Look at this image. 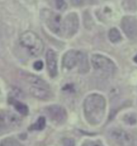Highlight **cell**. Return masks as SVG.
<instances>
[{"instance_id": "1", "label": "cell", "mask_w": 137, "mask_h": 146, "mask_svg": "<svg viewBox=\"0 0 137 146\" xmlns=\"http://www.w3.org/2000/svg\"><path fill=\"white\" fill-rule=\"evenodd\" d=\"M106 102L99 94L87 96L83 103V110L86 120L92 125H96L103 121L105 114Z\"/></svg>"}, {"instance_id": "2", "label": "cell", "mask_w": 137, "mask_h": 146, "mask_svg": "<svg viewBox=\"0 0 137 146\" xmlns=\"http://www.w3.org/2000/svg\"><path fill=\"white\" fill-rule=\"evenodd\" d=\"M20 44L25 47L34 57L40 55L44 50L43 40L35 32L28 31L24 32L19 37Z\"/></svg>"}, {"instance_id": "3", "label": "cell", "mask_w": 137, "mask_h": 146, "mask_svg": "<svg viewBox=\"0 0 137 146\" xmlns=\"http://www.w3.org/2000/svg\"><path fill=\"white\" fill-rule=\"evenodd\" d=\"M21 125L20 118L10 111L0 112V134L16 129Z\"/></svg>"}, {"instance_id": "4", "label": "cell", "mask_w": 137, "mask_h": 146, "mask_svg": "<svg viewBox=\"0 0 137 146\" xmlns=\"http://www.w3.org/2000/svg\"><path fill=\"white\" fill-rule=\"evenodd\" d=\"M41 18L53 33L57 35L61 34L62 19L60 15L48 9H44L41 11Z\"/></svg>"}, {"instance_id": "5", "label": "cell", "mask_w": 137, "mask_h": 146, "mask_svg": "<svg viewBox=\"0 0 137 146\" xmlns=\"http://www.w3.org/2000/svg\"><path fill=\"white\" fill-rule=\"evenodd\" d=\"M91 62L95 70L107 75H112L116 72V66L109 58L100 54H95L91 58Z\"/></svg>"}, {"instance_id": "6", "label": "cell", "mask_w": 137, "mask_h": 146, "mask_svg": "<svg viewBox=\"0 0 137 146\" xmlns=\"http://www.w3.org/2000/svg\"><path fill=\"white\" fill-rule=\"evenodd\" d=\"M79 29V18L75 13H71L62 22L61 34L66 38H71L75 35Z\"/></svg>"}, {"instance_id": "7", "label": "cell", "mask_w": 137, "mask_h": 146, "mask_svg": "<svg viewBox=\"0 0 137 146\" xmlns=\"http://www.w3.org/2000/svg\"><path fill=\"white\" fill-rule=\"evenodd\" d=\"M110 136L119 145L135 146V139L129 133L120 129H113L110 132Z\"/></svg>"}, {"instance_id": "8", "label": "cell", "mask_w": 137, "mask_h": 146, "mask_svg": "<svg viewBox=\"0 0 137 146\" xmlns=\"http://www.w3.org/2000/svg\"><path fill=\"white\" fill-rule=\"evenodd\" d=\"M121 27L129 38L134 39L137 37V21L134 17H124L121 21Z\"/></svg>"}, {"instance_id": "9", "label": "cell", "mask_w": 137, "mask_h": 146, "mask_svg": "<svg viewBox=\"0 0 137 146\" xmlns=\"http://www.w3.org/2000/svg\"><path fill=\"white\" fill-rule=\"evenodd\" d=\"M46 111L51 120L58 124L63 123L67 119V112L64 108L60 106H57V105L50 106L46 108Z\"/></svg>"}, {"instance_id": "10", "label": "cell", "mask_w": 137, "mask_h": 146, "mask_svg": "<svg viewBox=\"0 0 137 146\" xmlns=\"http://www.w3.org/2000/svg\"><path fill=\"white\" fill-rule=\"evenodd\" d=\"M81 52L71 50L67 51L63 58V66L67 69H72L78 66Z\"/></svg>"}, {"instance_id": "11", "label": "cell", "mask_w": 137, "mask_h": 146, "mask_svg": "<svg viewBox=\"0 0 137 146\" xmlns=\"http://www.w3.org/2000/svg\"><path fill=\"white\" fill-rule=\"evenodd\" d=\"M46 61L48 73L51 78H55L58 74V65H57V55L52 50H48L46 54Z\"/></svg>"}, {"instance_id": "12", "label": "cell", "mask_w": 137, "mask_h": 146, "mask_svg": "<svg viewBox=\"0 0 137 146\" xmlns=\"http://www.w3.org/2000/svg\"><path fill=\"white\" fill-rule=\"evenodd\" d=\"M31 94L40 100H48L51 97V92L47 88L32 86L30 89Z\"/></svg>"}, {"instance_id": "13", "label": "cell", "mask_w": 137, "mask_h": 146, "mask_svg": "<svg viewBox=\"0 0 137 146\" xmlns=\"http://www.w3.org/2000/svg\"><path fill=\"white\" fill-rule=\"evenodd\" d=\"M9 102L11 103V104H12L13 106L15 107V109L16 110L18 111L19 113H21V114L27 115L28 113V112H29L28 107L25 104H24V103L17 101L16 99L13 98H9Z\"/></svg>"}, {"instance_id": "14", "label": "cell", "mask_w": 137, "mask_h": 146, "mask_svg": "<svg viewBox=\"0 0 137 146\" xmlns=\"http://www.w3.org/2000/svg\"><path fill=\"white\" fill-rule=\"evenodd\" d=\"M79 72L81 74H86L89 70V64H88V60L87 57L85 54L81 52V55L79 62Z\"/></svg>"}, {"instance_id": "15", "label": "cell", "mask_w": 137, "mask_h": 146, "mask_svg": "<svg viewBox=\"0 0 137 146\" xmlns=\"http://www.w3.org/2000/svg\"><path fill=\"white\" fill-rule=\"evenodd\" d=\"M27 81L32 85V86L43 87V88H47L49 89V86L46 82H44L41 78H39L38 77L32 76V75H28L27 77Z\"/></svg>"}, {"instance_id": "16", "label": "cell", "mask_w": 137, "mask_h": 146, "mask_svg": "<svg viewBox=\"0 0 137 146\" xmlns=\"http://www.w3.org/2000/svg\"><path fill=\"white\" fill-rule=\"evenodd\" d=\"M46 125V119L44 117H40L35 124L29 127V130H43Z\"/></svg>"}, {"instance_id": "17", "label": "cell", "mask_w": 137, "mask_h": 146, "mask_svg": "<svg viewBox=\"0 0 137 146\" xmlns=\"http://www.w3.org/2000/svg\"><path fill=\"white\" fill-rule=\"evenodd\" d=\"M108 37L111 42H118L121 40L122 37L120 35V33L119 32L116 28H111L109 31Z\"/></svg>"}, {"instance_id": "18", "label": "cell", "mask_w": 137, "mask_h": 146, "mask_svg": "<svg viewBox=\"0 0 137 146\" xmlns=\"http://www.w3.org/2000/svg\"><path fill=\"white\" fill-rule=\"evenodd\" d=\"M0 146H24L19 141H18L16 139L12 138V137H7V138L3 139L1 143Z\"/></svg>"}, {"instance_id": "19", "label": "cell", "mask_w": 137, "mask_h": 146, "mask_svg": "<svg viewBox=\"0 0 137 146\" xmlns=\"http://www.w3.org/2000/svg\"><path fill=\"white\" fill-rule=\"evenodd\" d=\"M63 146H75V141L73 139L64 138L63 140Z\"/></svg>"}, {"instance_id": "20", "label": "cell", "mask_w": 137, "mask_h": 146, "mask_svg": "<svg viewBox=\"0 0 137 146\" xmlns=\"http://www.w3.org/2000/svg\"><path fill=\"white\" fill-rule=\"evenodd\" d=\"M33 66H34V69L36 70H41L43 67V62L42 61H37L34 63Z\"/></svg>"}, {"instance_id": "21", "label": "cell", "mask_w": 137, "mask_h": 146, "mask_svg": "<svg viewBox=\"0 0 137 146\" xmlns=\"http://www.w3.org/2000/svg\"><path fill=\"white\" fill-rule=\"evenodd\" d=\"M82 146H103L99 141H87Z\"/></svg>"}, {"instance_id": "22", "label": "cell", "mask_w": 137, "mask_h": 146, "mask_svg": "<svg viewBox=\"0 0 137 146\" xmlns=\"http://www.w3.org/2000/svg\"><path fill=\"white\" fill-rule=\"evenodd\" d=\"M56 7L58 9H63L65 6V1L64 0H55Z\"/></svg>"}, {"instance_id": "23", "label": "cell", "mask_w": 137, "mask_h": 146, "mask_svg": "<svg viewBox=\"0 0 137 146\" xmlns=\"http://www.w3.org/2000/svg\"><path fill=\"white\" fill-rule=\"evenodd\" d=\"M134 61H135V62L137 63V55L135 56V58H134Z\"/></svg>"}]
</instances>
